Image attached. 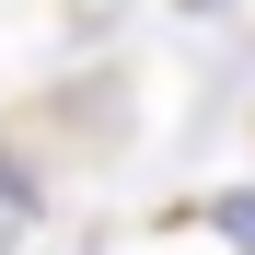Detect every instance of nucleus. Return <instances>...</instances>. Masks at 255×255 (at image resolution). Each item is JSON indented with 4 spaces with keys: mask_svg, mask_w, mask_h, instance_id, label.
Segmentation results:
<instances>
[{
    "mask_svg": "<svg viewBox=\"0 0 255 255\" xmlns=\"http://www.w3.org/2000/svg\"><path fill=\"white\" fill-rule=\"evenodd\" d=\"M209 232H221V255H255V186H221V197H209Z\"/></svg>",
    "mask_w": 255,
    "mask_h": 255,
    "instance_id": "obj_1",
    "label": "nucleus"
},
{
    "mask_svg": "<svg viewBox=\"0 0 255 255\" xmlns=\"http://www.w3.org/2000/svg\"><path fill=\"white\" fill-rule=\"evenodd\" d=\"M23 209H35V186L12 174V162H0V255H12V232H23Z\"/></svg>",
    "mask_w": 255,
    "mask_h": 255,
    "instance_id": "obj_2",
    "label": "nucleus"
}]
</instances>
